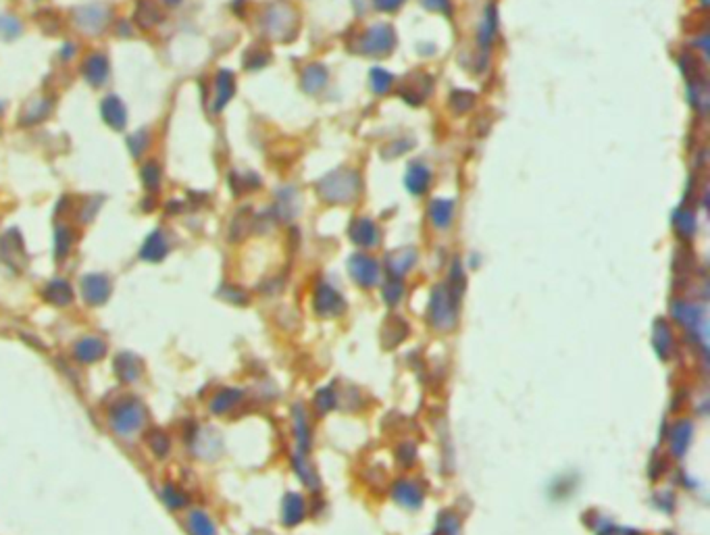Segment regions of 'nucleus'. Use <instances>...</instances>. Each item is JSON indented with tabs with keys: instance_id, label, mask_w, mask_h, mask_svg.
I'll return each mask as SVG.
<instances>
[{
	"instance_id": "obj_1",
	"label": "nucleus",
	"mask_w": 710,
	"mask_h": 535,
	"mask_svg": "<svg viewBox=\"0 0 710 535\" xmlns=\"http://www.w3.org/2000/svg\"><path fill=\"white\" fill-rule=\"evenodd\" d=\"M109 421H111V427L117 431V433H121V435H129V433L138 431V429L144 425V421H146V408H144V404H142L138 398L129 396V398L119 400V402L112 406L111 413H109Z\"/></svg>"
},
{
	"instance_id": "obj_2",
	"label": "nucleus",
	"mask_w": 710,
	"mask_h": 535,
	"mask_svg": "<svg viewBox=\"0 0 710 535\" xmlns=\"http://www.w3.org/2000/svg\"><path fill=\"white\" fill-rule=\"evenodd\" d=\"M81 296L88 305L100 306L105 305L111 296V281L107 275L92 273L81 279Z\"/></svg>"
},
{
	"instance_id": "obj_3",
	"label": "nucleus",
	"mask_w": 710,
	"mask_h": 535,
	"mask_svg": "<svg viewBox=\"0 0 710 535\" xmlns=\"http://www.w3.org/2000/svg\"><path fill=\"white\" fill-rule=\"evenodd\" d=\"M0 257L4 259L6 265L19 267V263L25 261V250H23V240L17 230H8L0 237Z\"/></svg>"
},
{
	"instance_id": "obj_4",
	"label": "nucleus",
	"mask_w": 710,
	"mask_h": 535,
	"mask_svg": "<svg viewBox=\"0 0 710 535\" xmlns=\"http://www.w3.org/2000/svg\"><path fill=\"white\" fill-rule=\"evenodd\" d=\"M81 74H83L86 81L90 86H103L107 81V77H109V59L105 54H100V52L90 54L83 61Z\"/></svg>"
},
{
	"instance_id": "obj_5",
	"label": "nucleus",
	"mask_w": 710,
	"mask_h": 535,
	"mask_svg": "<svg viewBox=\"0 0 710 535\" xmlns=\"http://www.w3.org/2000/svg\"><path fill=\"white\" fill-rule=\"evenodd\" d=\"M105 354H107V344L100 338H81L74 348V356L83 365H92L100 360Z\"/></svg>"
},
{
	"instance_id": "obj_6",
	"label": "nucleus",
	"mask_w": 710,
	"mask_h": 535,
	"mask_svg": "<svg viewBox=\"0 0 710 535\" xmlns=\"http://www.w3.org/2000/svg\"><path fill=\"white\" fill-rule=\"evenodd\" d=\"M100 113H103V119L107 125H111L112 129H123L125 123H127V113H125V107L123 102L119 100V96H107L100 105Z\"/></svg>"
},
{
	"instance_id": "obj_7",
	"label": "nucleus",
	"mask_w": 710,
	"mask_h": 535,
	"mask_svg": "<svg viewBox=\"0 0 710 535\" xmlns=\"http://www.w3.org/2000/svg\"><path fill=\"white\" fill-rule=\"evenodd\" d=\"M107 17L109 13H105V8L100 6H88V8H81L75 13V21L77 25L83 30V32H100L107 23Z\"/></svg>"
},
{
	"instance_id": "obj_8",
	"label": "nucleus",
	"mask_w": 710,
	"mask_h": 535,
	"mask_svg": "<svg viewBox=\"0 0 710 535\" xmlns=\"http://www.w3.org/2000/svg\"><path fill=\"white\" fill-rule=\"evenodd\" d=\"M115 371H117V377L121 382L132 383L136 380H140L142 375V363L138 356L129 354V352H123L115 358Z\"/></svg>"
},
{
	"instance_id": "obj_9",
	"label": "nucleus",
	"mask_w": 710,
	"mask_h": 535,
	"mask_svg": "<svg viewBox=\"0 0 710 535\" xmlns=\"http://www.w3.org/2000/svg\"><path fill=\"white\" fill-rule=\"evenodd\" d=\"M167 250H169V246H167L165 235L156 230L152 231L149 237H146L140 257H142L144 261H149V263H158V261H163V259L167 257Z\"/></svg>"
},
{
	"instance_id": "obj_10",
	"label": "nucleus",
	"mask_w": 710,
	"mask_h": 535,
	"mask_svg": "<svg viewBox=\"0 0 710 535\" xmlns=\"http://www.w3.org/2000/svg\"><path fill=\"white\" fill-rule=\"evenodd\" d=\"M44 298L46 302L54 306H67L74 300V290L67 281L63 279H54L44 288Z\"/></svg>"
},
{
	"instance_id": "obj_11",
	"label": "nucleus",
	"mask_w": 710,
	"mask_h": 535,
	"mask_svg": "<svg viewBox=\"0 0 710 535\" xmlns=\"http://www.w3.org/2000/svg\"><path fill=\"white\" fill-rule=\"evenodd\" d=\"M233 90H235V86H233V76H231L229 71H219V74H217V100H215V107H213L215 113H219L225 105L231 100Z\"/></svg>"
},
{
	"instance_id": "obj_12",
	"label": "nucleus",
	"mask_w": 710,
	"mask_h": 535,
	"mask_svg": "<svg viewBox=\"0 0 710 535\" xmlns=\"http://www.w3.org/2000/svg\"><path fill=\"white\" fill-rule=\"evenodd\" d=\"M158 19H161V13H158L156 4L152 0H138V4H136V23L142 30L152 28L154 23H158Z\"/></svg>"
},
{
	"instance_id": "obj_13",
	"label": "nucleus",
	"mask_w": 710,
	"mask_h": 535,
	"mask_svg": "<svg viewBox=\"0 0 710 535\" xmlns=\"http://www.w3.org/2000/svg\"><path fill=\"white\" fill-rule=\"evenodd\" d=\"M187 529L192 535H215L213 521L202 510H192L187 517Z\"/></svg>"
},
{
	"instance_id": "obj_14",
	"label": "nucleus",
	"mask_w": 710,
	"mask_h": 535,
	"mask_svg": "<svg viewBox=\"0 0 710 535\" xmlns=\"http://www.w3.org/2000/svg\"><path fill=\"white\" fill-rule=\"evenodd\" d=\"M238 400H240V392H235V389H223V392H219V394L213 398V402H211V411L217 413V415L227 413L231 406H235Z\"/></svg>"
},
{
	"instance_id": "obj_15",
	"label": "nucleus",
	"mask_w": 710,
	"mask_h": 535,
	"mask_svg": "<svg viewBox=\"0 0 710 535\" xmlns=\"http://www.w3.org/2000/svg\"><path fill=\"white\" fill-rule=\"evenodd\" d=\"M149 446L158 459H165L167 452H169V446H171L169 435L163 429H152L149 433Z\"/></svg>"
},
{
	"instance_id": "obj_16",
	"label": "nucleus",
	"mask_w": 710,
	"mask_h": 535,
	"mask_svg": "<svg viewBox=\"0 0 710 535\" xmlns=\"http://www.w3.org/2000/svg\"><path fill=\"white\" fill-rule=\"evenodd\" d=\"M161 496H163V502H165L171 510H180V508H184L187 504V496L180 490V488H175V486H165Z\"/></svg>"
},
{
	"instance_id": "obj_17",
	"label": "nucleus",
	"mask_w": 710,
	"mask_h": 535,
	"mask_svg": "<svg viewBox=\"0 0 710 535\" xmlns=\"http://www.w3.org/2000/svg\"><path fill=\"white\" fill-rule=\"evenodd\" d=\"M71 242H74V237H71V231L67 230V228H59L57 230V233H54V254H57L59 261L69 254Z\"/></svg>"
},
{
	"instance_id": "obj_18",
	"label": "nucleus",
	"mask_w": 710,
	"mask_h": 535,
	"mask_svg": "<svg viewBox=\"0 0 710 535\" xmlns=\"http://www.w3.org/2000/svg\"><path fill=\"white\" fill-rule=\"evenodd\" d=\"M142 182H144V188L149 192L158 190V186H161V167L154 160H149L142 167Z\"/></svg>"
},
{
	"instance_id": "obj_19",
	"label": "nucleus",
	"mask_w": 710,
	"mask_h": 535,
	"mask_svg": "<svg viewBox=\"0 0 710 535\" xmlns=\"http://www.w3.org/2000/svg\"><path fill=\"white\" fill-rule=\"evenodd\" d=\"M48 111H50V102L48 100H37L30 111H25V117L21 119V123H25V125L37 123V121H42L44 117L48 115Z\"/></svg>"
},
{
	"instance_id": "obj_20",
	"label": "nucleus",
	"mask_w": 710,
	"mask_h": 535,
	"mask_svg": "<svg viewBox=\"0 0 710 535\" xmlns=\"http://www.w3.org/2000/svg\"><path fill=\"white\" fill-rule=\"evenodd\" d=\"M427 182H429V173H427L423 167L414 165L411 169V173H409V188H411L412 192L425 190Z\"/></svg>"
},
{
	"instance_id": "obj_21",
	"label": "nucleus",
	"mask_w": 710,
	"mask_h": 535,
	"mask_svg": "<svg viewBox=\"0 0 710 535\" xmlns=\"http://www.w3.org/2000/svg\"><path fill=\"white\" fill-rule=\"evenodd\" d=\"M19 32H21V23L15 17L0 15V34L4 38H15V36H19Z\"/></svg>"
},
{
	"instance_id": "obj_22",
	"label": "nucleus",
	"mask_w": 710,
	"mask_h": 535,
	"mask_svg": "<svg viewBox=\"0 0 710 535\" xmlns=\"http://www.w3.org/2000/svg\"><path fill=\"white\" fill-rule=\"evenodd\" d=\"M149 131L146 129H140V131H136L132 138H129V151H132V154L134 156H140V154L144 153L146 151V146H149Z\"/></svg>"
},
{
	"instance_id": "obj_23",
	"label": "nucleus",
	"mask_w": 710,
	"mask_h": 535,
	"mask_svg": "<svg viewBox=\"0 0 710 535\" xmlns=\"http://www.w3.org/2000/svg\"><path fill=\"white\" fill-rule=\"evenodd\" d=\"M379 6H383V8H396L402 0H375Z\"/></svg>"
},
{
	"instance_id": "obj_24",
	"label": "nucleus",
	"mask_w": 710,
	"mask_h": 535,
	"mask_svg": "<svg viewBox=\"0 0 710 535\" xmlns=\"http://www.w3.org/2000/svg\"><path fill=\"white\" fill-rule=\"evenodd\" d=\"M165 2H167V4H171V6H173V4H180V2H182V0H165Z\"/></svg>"
},
{
	"instance_id": "obj_25",
	"label": "nucleus",
	"mask_w": 710,
	"mask_h": 535,
	"mask_svg": "<svg viewBox=\"0 0 710 535\" xmlns=\"http://www.w3.org/2000/svg\"><path fill=\"white\" fill-rule=\"evenodd\" d=\"M0 111H2V102H0Z\"/></svg>"
}]
</instances>
